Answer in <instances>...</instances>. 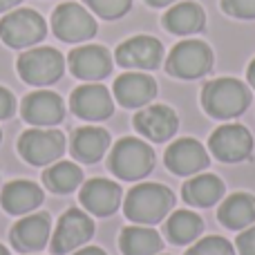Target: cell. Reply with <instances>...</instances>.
<instances>
[{
  "label": "cell",
  "instance_id": "obj_29",
  "mask_svg": "<svg viewBox=\"0 0 255 255\" xmlns=\"http://www.w3.org/2000/svg\"><path fill=\"white\" fill-rule=\"evenodd\" d=\"M90 9H92L97 16L106 18V20H117L124 13H128L132 0H85Z\"/></svg>",
  "mask_w": 255,
  "mask_h": 255
},
{
  "label": "cell",
  "instance_id": "obj_32",
  "mask_svg": "<svg viewBox=\"0 0 255 255\" xmlns=\"http://www.w3.org/2000/svg\"><path fill=\"white\" fill-rule=\"evenodd\" d=\"M16 112V99L7 88L0 85V119H9Z\"/></svg>",
  "mask_w": 255,
  "mask_h": 255
},
{
  "label": "cell",
  "instance_id": "obj_8",
  "mask_svg": "<svg viewBox=\"0 0 255 255\" xmlns=\"http://www.w3.org/2000/svg\"><path fill=\"white\" fill-rule=\"evenodd\" d=\"M52 29L65 43H83L97 34V20L81 4L63 2L52 13Z\"/></svg>",
  "mask_w": 255,
  "mask_h": 255
},
{
  "label": "cell",
  "instance_id": "obj_9",
  "mask_svg": "<svg viewBox=\"0 0 255 255\" xmlns=\"http://www.w3.org/2000/svg\"><path fill=\"white\" fill-rule=\"evenodd\" d=\"M208 148L220 161L240 163L251 159L253 154V136L251 132L240 124H226L217 128L208 139Z\"/></svg>",
  "mask_w": 255,
  "mask_h": 255
},
{
  "label": "cell",
  "instance_id": "obj_3",
  "mask_svg": "<svg viewBox=\"0 0 255 255\" xmlns=\"http://www.w3.org/2000/svg\"><path fill=\"white\" fill-rule=\"evenodd\" d=\"M110 170L124 181H139L152 170L154 166V152L145 141L136 136H124L117 141V145L110 152L108 161Z\"/></svg>",
  "mask_w": 255,
  "mask_h": 255
},
{
  "label": "cell",
  "instance_id": "obj_28",
  "mask_svg": "<svg viewBox=\"0 0 255 255\" xmlns=\"http://www.w3.org/2000/svg\"><path fill=\"white\" fill-rule=\"evenodd\" d=\"M186 255H235V249L229 240L220 235H208L186 251Z\"/></svg>",
  "mask_w": 255,
  "mask_h": 255
},
{
  "label": "cell",
  "instance_id": "obj_4",
  "mask_svg": "<svg viewBox=\"0 0 255 255\" xmlns=\"http://www.w3.org/2000/svg\"><path fill=\"white\" fill-rule=\"evenodd\" d=\"M16 67L25 83L40 88V85H52L61 79L65 61H63V54L54 47H31L20 54Z\"/></svg>",
  "mask_w": 255,
  "mask_h": 255
},
{
  "label": "cell",
  "instance_id": "obj_14",
  "mask_svg": "<svg viewBox=\"0 0 255 255\" xmlns=\"http://www.w3.org/2000/svg\"><path fill=\"white\" fill-rule=\"evenodd\" d=\"M168 170L175 175H197L199 170L208 166V152L197 139L193 136H184L170 143V148L163 154Z\"/></svg>",
  "mask_w": 255,
  "mask_h": 255
},
{
  "label": "cell",
  "instance_id": "obj_30",
  "mask_svg": "<svg viewBox=\"0 0 255 255\" xmlns=\"http://www.w3.org/2000/svg\"><path fill=\"white\" fill-rule=\"evenodd\" d=\"M222 9L235 18H255V0H222Z\"/></svg>",
  "mask_w": 255,
  "mask_h": 255
},
{
  "label": "cell",
  "instance_id": "obj_17",
  "mask_svg": "<svg viewBox=\"0 0 255 255\" xmlns=\"http://www.w3.org/2000/svg\"><path fill=\"white\" fill-rule=\"evenodd\" d=\"M49 231H52V222H49L47 213H34V215H27L13 224L11 244L20 253L40 251L49 240Z\"/></svg>",
  "mask_w": 255,
  "mask_h": 255
},
{
  "label": "cell",
  "instance_id": "obj_34",
  "mask_svg": "<svg viewBox=\"0 0 255 255\" xmlns=\"http://www.w3.org/2000/svg\"><path fill=\"white\" fill-rule=\"evenodd\" d=\"M22 0H0V13L2 11H9V9H13L16 4H20Z\"/></svg>",
  "mask_w": 255,
  "mask_h": 255
},
{
  "label": "cell",
  "instance_id": "obj_13",
  "mask_svg": "<svg viewBox=\"0 0 255 255\" xmlns=\"http://www.w3.org/2000/svg\"><path fill=\"white\" fill-rule=\"evenodd\" d=\"M70 70L76 79L81 81H97L110 76L112 72V56L103 45H83V47H74L70 52Z\"/></svg>",
  "mask_w": 255,
  "mask_h": 255
},
{
  "label": "cell",
  "instance_id": "obj_7",
  "mask_svg": "<svg viewBox=\"0 0 255 255\" xmlns=\"http://www.w3.org/2000/svg\"><path fill=\"white\" fill-rule=\"evenodd\" d=\"M18 152L31 166H49L65 152V136L61 130H25L18 139Z\"/></svg>",
  "mask_w": 255,
  "mask_h": 255
},
{
  "label": "cell",
  "instance_id": "obj_21",
  "mask_svg": "<svg viewBox=\"0 0 255 255\" xmlns=\"http://www.w3.org/2000/svg\"><path fill=\"white\" fill-rule=\"evenodd\" d=\"M43 202V190L34 181H9L2 188L0 204L9 215H25Z\"/></svg>",
  "mask_w": 255,
  "mask_h": 255
},
{
  "label": "cell",
  "instance_id": "obj_5",
  "mask_svg": "<svg viewBox=\"0 0 255 255\" xmlns=\"http://www.w3.org/2000/svg\"><path fill=\"white\" fill-rule=\"evenodd\" d=\"M47 25L34 9H13L0 20V38L13 49L31 47L45 38Z\"/></svg>",
  "mask_w": 255,
  "mask_h": 255
},
{
  "label": "cell",
  "instance_id": "obj_18",
  "mask_svg": "<svg viewBox=\"0 0 255 255\" xmlns=\"http://www.w3.org/2000/svg\"><path fill=\"white\" fill-rule=\"evenodd\" d=\"M134 128L150 141H168L179 128L177 112L168 106H150L134 115Z\"/></svg>",
  "mask_w": 255,
  "mask_h": 255
},
{
  "label": "cell",
  "instance_id": "obj_25",
  "mask_svg": "<svg viewBox=\"0 0 255 255\" xmlns=\"http://www.w3.org/2000/svg\"><path fill=\"white\" fill-rule=\"evenodd\" d=\"M119 247L124 255H157L161 251L163 242L154 229H148L143 224L128 226L121 231Z\"/></svg>",
  "mask_w": 255,
  "mask_h": 255
},
{
  "label": "cell",
  "instance_id": "obj_1",
  "mask_svg": "<svg viewBox=\"0 0 255 255\" xmlns=\"http://www.w3.org/2000/svg\"><path fill=\"white\" fill-rule=\"evenodd\" d=\"M172 204H175V195L170 188L161 184H136L128 193L124 211L128 220H132L134 224L150 226L163 222Z\"/></svg>",
  "mask_w": 255,
  "mask_h": 255
},
{
  "label": "cell",
  "instance_id": "obj_31",
  "mask_svg": "<svg viewBox=\"0 0 255 255\" xmlns=\"http://www.w3.org/2000/svg\"><path fill=\"white\" fill-rule=\"evenodd\" d=\"M235 244H238L240 255H255V224L249 226V229L238 238Z\"/></svg>",
  "mask_w": 255,
  "mask_h": 255
},
{
  "label": "cell",
  "instance_id": "obj_27",
  "mask_svg": "<svg viewBox=\"0 0 255 255\" xmlns=\"http://www.w3.org/2000/svg\"><path fill=\"white\" fill-rule=\"evenodd\" d=\"M43 181L54 193L67 195L83 184V170L72 161H54V166H49L43 172Z\"/></svg>",
  "mask_w": 255,
  "mask_h": 255
},
{
  "label": "cell",
  "instance_id": "obj_11",
  "mask_svg": "<svg viewBox=\"0 0 255 255\" xmlns=\"http://www.w3.org/2000/svg\"><path fill=\"white\" fill-rule=\"evenodd\" d=\"M115 58L126 70H154L161 65L163 45L154 36H132L117 47Z\"/></svg>",
  "mask_w": 255,
  "mask_h": 255
},
{
  "label": "cell",
  "instance_id": "obj_16",
  "mask_svg": "<svg viewBox=\"0 0 255 255\" xmlns=\"http://www.w3.org/2000/svg\"><path fill=\"white\" fill-rule=\"evenodd\" d=\"M81 204L88 208L92 215L97 217H108L119 208L121 197H124V190L119 184L110 179H90L88 184L81 186Z\"/></svg>",
  "mask_w": 255,
  "mask_h": 255
},
{
  "label": "cell",
  "instance_id": "obj_12",
  "mask_svg": "<svg viewBox=\"0 0 255 255\" xmlns=\"http://www.w3.org/2000/svg\"><path fill=\"white\" fill-rule=\"evenodd\" d=\"M72 112L85 121H103L115 112L110 90L101 83H85L72 92Z\"/></svg>",
  "mask_w": 255,
  "mask_h": 255
},
{
  "label": "cell",
  "instance_id": "obj_38",
  "mask_svg": "<svg viewBox=\"0 0 255 255\" xmlns=\"http://www.w3.org/2000/svg\"><path fill=\"white\" fill-rule=\"evenodd\" d=\"M0 139H2V132H0Z\"/></svg>",
  "mask_w": 255,
  "mask_h": 255
},
{
  "label": "cell",
  "instance_id": "obj_2",
  "mask_svg": "<svg viewBox=\"0 0 255 255\" xmlns=\"http://www.w3.org/2000/svg\"><path fill=\"white\" fill-rule=\"evenodd\" d=\"M251 103V92L238 79H222L208 81L202 90V106L213 119H235L240 117Z\"/></svg>",
  "mask_w": 255,
  "mask_h": 255
},
{
  "label": "cell",
  "instance_id": "obj_33",
  "mask_svg": "<svg viewBox=\"0 0 255 255\" xmlns=\"http://www.w3.org/2000/svg\"><path fill=\"white\" fill-rule=\"evenodd\" d=\"M74 255H108V253L99 247H85V249H81V251H76Z\"/></svg>",
  "mask_w": 255,
  "mask_h": 255
},
{
  "label": "cell",
  "instance_id": "obj_6",
  "mask_svg": "<svg viewBox=\"0 0 255 255\" xmlns=\"http://www.w3.org/2000/svg\"><path fill=\"white\" fill-rule=\"evenodd\" d=\"M213 67V52L202 40H181L166 58V70L177 79H199Z\"/></svg>",
  "mask_w": 255,
  "mask_h": 255
},
{
  "label": "cell",
  "instance_id": "obj_24",
  "mask_svg": "<svg viewBox=\"0 0 255 255\" xmlns=\"http://www.w3.org/2000/svg\"><path fill=\"white\" fill-rule=\"evenodd\" d=\"M204 22H206V16H204V9L197 2H177L163 16L166 29L177 36L195 34L204 27Z\"/></svg>",
  "mask_w": 255,
  "mask_h": 255
},
{
  "label": "cell",
  "instance_id": "obj_22",
  "mask_svg": "<svg viewBox=\"0 0 255 255\" xmlns=\"http://www.w3.org/2000/svg\"><path fill=\"white\" fill-rule=\"evenodd\" d=\"M220 222L231 231H242L255 224V197L249 193H233L226 202H222Z\"/></svg>",
  "mask_w": 255,
  "mask_h": 255
},
{
  "label": "cell",
  "instance_id": "obj_36",
  "mask_svg": "<svg viewBox=\"0 0 255 255\" xmlns=\"http://www.w3.org/2000/svg\"><path fill=\"white\" fill-rule=\"evenodd\" d=\"M247 76H249V83H251V85H253V90H255V58H253V63H251V65H249Z\"/></svg>",
  "mask_w": 255,
  "mask_h": 255
},
{
  "label": "cell",
  "instance_id": "obj_19",
  "mask_svg": "<svg viewBox=\"0 0 255 255\" xmlns=\"http://www.w3.org/2000/svg\"><path fill=\"white\" fill-rule=\"evenodd\" d=\"M112 92L124 108H141L157 97V83L143 72H128L115 81Z\"/></svg>",
  "mask_w": 255,
  "mask_h": 255
},
{
  "label": "cell",
  "instance_id": "obj_10",
  "mask_svg": "<svg viewBox=\"0 0 255 255\" xmlns=\"http://www.w3.org/2000/svg\"><path fill=\"white\" fill-rule=\"evenodd\" d=\"M92 235H94V222L90 220V215H85L79 208H70L58 220L56 233L52 238V253L54 255L70 253L74 249L83 247Z\"/></svg>",
  "mask_w": 255,
  "mask_h": 255
},
{
  "label": "cell",
  "instance_id": "obj_26",
  "mask_svg": "<svg viewBox=\"0 0 255 255\" xmlns=\"http://www.w3.org/2000/svg\"><path fill=\"white\" fill-rule=\"evenodd\" d=\"M204 222L193 211H175L166 220V235L172 244H188L199 238Z\"/></svg>",
  "mask_w": 255,
  "mask_h": 255
},
{
  "label": "cell",
  "instance_id": "obj_23",
  "mask_svg": "<svg viewBox=\"0 0 255 255\" xmlns=\"http://www.w3.org/2000/svg\"><path fill=\"white\" fill-rule=\"evenodd\" d=\"M181 195H184V199L190 204V206L208 208L224 197V181H222L217 175H211V172L195 175L193 179H188L184 184Z\"/></svg>",
  "mask_w": 255,
  "mask_h": 255
},
{
  "label": "cell",
  "instance_id": "obj_15",
  "mask_svg": "<svg viewBox=\"0 0 255 255\" xmlns=\"http://www.w3.org/2000/svg\"><path fill=\"white\" fill-rule=\"evenodd\" d=\"M20 112L27 124L43 128L61 124L63 117H65V106H63V99L56 92L38 90V92H31L22 99Z\"/></svg>",
  "mask_w": 255,
  "mask_h": 255
},
{
  "label": "cell",
  "instance_id": "obj_37",
  "mask_svg": "<svg viewBox=\"0 0 255 255\" xmlns=\"http://www.w3.org/2000/svg\"><path fill=\"white\" fill-rule=\"evenodd\" d=\"M0 255H9V251H7V249H4V247H2V244H0Z\"/></svg>",
  "mask_w": 255,
  "mask_h": 255
},
{
  "label": "cell",
  "instance_id": "obj_20",
  "mask_svg": "<svg viewBox=\"0 0 255 255\" xmlns=\"http://www.w3.org/2000/svg\"><path fill=\"white\" fill-rule=\"evenodd\" d=\"M110 148V132L85 126L72 134V154L83 163H97Z\"/></svg>",
  "mask_w": 255,
  "mask_h": 255
},
{
  "label": "cell",
  "instance_id": "obj_35",
  "mask_svg": "<svg viewBox=\"0 0 255 255\" xmlns=\"http://www.w3.org/2000/svg\"><path fill=\"white\" fill-rule=\"evenodd\" d=\"M145 2H148L150 7H168V4H172L175 0H145Z\"/></svg>",
  "mask_w": 255,
  "mask_h": 255
}]
</instances>
